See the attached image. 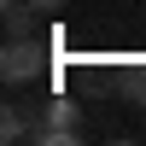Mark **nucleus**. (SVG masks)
I'll return each mask as SVG.
<instances>
[{
    "mask_svg": "<svg viewBox=\"0 0 146 146\" xmlns=\"http://www.w3.org/2000/svg\"><path fill=\"white\" fill-rule=\"evenodd\" d=\"M0 76H6L12 88L47 76V53H41V41H35V35H12V41L0 47Z\"/></svg>",
    "mask_w": 146,
    "mask_h": 146,
    "instance_id": "1",
    "label": "nucleus"
},
{
    "mask_svg": "<svg viewBox=\"0 0 146 146\" xmlns=\"http://www.w3.org/2000/svg\"><path fill=\"white\" fill-rule=\"evenodd\" d=\"M41 129V117H29V105H18V100H6V111H0V140H23V135H35Z\"/></svg>",
    "mask_w": 146,
    "mask_h": 146,
    "instance_id": "2",
    "label": "nucleus"
},
{
    "mask_svg": "<svg viewBox=\"0 0 146 146\" xmlns=\"http://www.w3.org/2000/svg\"><path fill=\"white\" fill-rule=\"evenodd\" d=\"M41 129H76V100L53 94V100L41 105Z\"/></svg>",
    "mask_w": 146,
    "mask_h": 146,
    "instance_id": "3",
    "label": "nucleus"
},
{
    "mask_svg": "<svg viewBox=\"0 0 146 146\" xmlns=\"http://www.w3.org/2000/svg\"><path fill=\"white\" fill-rule=\"evenodd\" d=\"M35 146H76V129H35Z\"/></svg>",
    "mask_w": 146,
    "mask_h": 146,
    "instance_id": "4",
    "label": "nucleus"
}]
</instances>
